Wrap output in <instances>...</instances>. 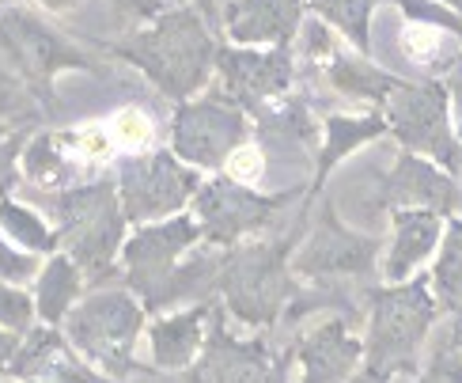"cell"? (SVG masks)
<instances>
[{
	"mask_svg": "<svg viewBox=\"0 0 462 383\" xmlns=\"http://www.w3.org/2000/svg\"><path fill=\"white\" fill-rule=\"evenodd\" d=\"M413 383H462V341L455 338V331L436 346L425 372H420Z\"/></svg>",
	"mask_w": 462,
	"mask_h": 383,
	"instance_id": "obj_25",
	"label": "cell"
},
{
	"mask_svg": "<svg viewBox=\"0 0 462 383\" xmlns=\"http://www.w3.org/2000/svg\"><path fill=\"white\" fill-rule=\"evenodd\" d=\"M246 137V114L227 91L175 114V152L194 167H220Z\"/></svg>",
	"mask_w": 462,
	"mask_h": 383,
	"instance_id": "obj_4",
	"label": "cell"
},
{
	"mask_svg": "<svg viewBox=\"0 0 462 383\" xmlns=\"http://www.w3.org/2000/svg\"><path fill=\"white\" fill-rule=\"evenodd\" d=\"M110 137L118 141V145H125V148H137V152H141V148L152 141V118H148L144 110L129 107V110H122L118 118H114Z\"/></svg>",
	"mask_w": 462,
	"mask_h": 383,
	"instance_id": "obj_27",
	"label": "cell"
},
{
	"mask_svg": "<svg viewBox=\"0 0 462 383\" xmlns=\"http://www.w3.org/2000/svg\"><path fill=\"white\" fill-rule=\"evenodd\" d=\"M383 110H387V126L406 152L458 171L462 145L451 126V95L444 80H432V76L429 80H402Z\"/></svg>",
	"mask_w": 462,
	"mask_h": 383,
	"instance_id": "obj_3",
	"label": "cell"
},
{
	"mask_svg": "<svg viewBox=\"0 0 462 383\" xmlns=\"http://www.w3.org/2000/svg\"><path fill=\"white\" fill-rule=\"evenodd\" d=\"M152 80L171 95H189L208 80V69L217 61V46L194 12H171L156 27L137 34L125 46Z\"/></svg>",
	"mask_w": 462,
	"mask_h": 383,
	"instance_id": "obj_2",
	"label": "cell"
},
{
	"mask_svg": "<svg viewBox=\"0 0 462 383\" xmlns=\"http://www.w3.org/2000/svg\"><path fill=\"white\" fill-rule=\"evenodd\" d=\"M379 255V239L356 236L349 228H341L334 217V209H326L315 236L307 239V247L296 255V270L303 277H349V274H368V266Z\"/></svg>",
	"mask_w": 462,
	"mask_h": 383,
	"instance_id": "obj_11",
	"label": "cell"
},
{
	"mask_svg": "<svg viewBox=\"0 0 462 383\" xmlns=\"http://www.w3.org/2000/svg\"><path fill=\"white\" fill-rule=\"evenodd\" d=\"M8 163H12V148L0 145V182H5V175H8Z\"/></svg>",
	"mask_w": 462,
	"mask_h": 383,
	"instance_id": "obj_34",
	"label": "cell"
},
{
	"mask_svg": "<svg viewBox=\"0 0 462 383\" xmlns=\"http://www.w3.org/2000/svg\"><path fill=\"white\" fill-rule=\"evenodd\" d=\"M224 91L239 107H262L284 95L292 80V53L281 50H220L217 57Z\"/></svg>",
	"mask_w": 462,
	"mask_h": 383,
	"instance_id": "obj_12",
	"label": "cell"
},
{
	"mask_svg": "<svg viewBox=\"0 0 462 383\" xmlns=\"http://www.w3.org/2000/svg\"><path fill=\"white\" fill-rule=\"evenodd\" d=\"M439 5H448V8H455V12H462V0H439Z\"/></svg>",
	"mask_w": 462,
	"mask_h": 383,
	"instance_id": "obj_36",
	"label": "cell"
},
{
	"mask_svg": "<svg viewBox=\"0 0 462 383\" xmlns=\"http://www.w3.org/2000/svg\"><path fill=\"white\" fill-rule=\"evenodd\" d=\"M198 190L194 171L179 167L171 156H148L137 160L122 171V201H125V217L133 220H148V217H163Z\"/></svg>",
	"mask_w": 462,
	"mask_h": 383,
	"instance_id": "obj_10",
	"label": "cell"
},
{
	"mask_svg": "<svg viewBox=\"0 0 462 383\" xmlns=\"http://www.w3.org/2000/svg\"><path fill=\"white\" fill-rule=\"evenodd\" d=\"M448 84V95H451V126H455V137L462 145V57L455 61V69L444 76Z\"/></svg>",
	"mask_w": 462,
	"mask_h": 383,
	"instance_id": "obj_31",
	"label": "cell"
},
{
	"mask_svg": "<svg viewBox=\"0 0 462 383\" xmlns=\"http://www.w3.org/2000/svg\"><path fill=\"white\" fill-rule=\"evenodd\" d=\"M364 357V346L349 334L341 319H330L315 327L300 341V365L303 379L300 383H345Z\"/></svg>",
	"mask_w": 462,
	"mask_h": 383,
	"instance_id": "obj_16",
	"label": "cell"
},
{
	"mask_svg": "<svg viewBox=\"0 0 462 383\" xmlns=\"http://www.w3.org/2000/svg\"><path fill=\"white\" fill-rule=\"evenodd\" d=\"M311 46H319V50H311V53L322 57L330 84H334L337 91H345V95H356V99H368V103L387 107V99L394 95V88L402 84L394 72L375 69L364 53H345V50H337L330 38L322 34V27L311 31Z\"/></svg>",
	"mask_w": 462,
	"mask_h": 383,
	"instance_id": "obj_17",
	"label": "cell"
},
{
	"mask_svg": "<svg viewBox=\"0 0 462 383\" xmlns=\"http://www.w3.org/2000/svg\"><path fill=\"white\" fill-rule=\"evenodd\" d=\"M91 163L80 148V137L76 133H65V137H42L34 141V148L27 152V175L34 182L46 186H61L76 175V167Z\"/></svg>",
	"mask_w": 462,
	"mask_h": 383,
	"instance_id": "obj_20",
	"label": "cell"
},
{
	"mask_svg": "<svg viewBox=\"0 0 462 383\" xmlns=\"http://www.w3.org/2000/svg\"><path fill=\"white\" fill-rule=\"evenodd\" d=\"M19 346H15V338L0 331V369H12V360H15Z\"/></svg>",
	"mask_w": 462,
	"mask_h": 383,
	"instance_id": "obj_32",
	"label": "cell"
},
{
	"mask_svg": "<svg viewBox=\"0 0 462 383\" xmlns=\"http://www.w3.org/2000/svg\"><path fill=\"white\" fill-rule=\"evenodd\" d=\"M439 300L432 277H410L391 289L372 293V327H368V372L372 379H394L417 369V353L425 346Z\"/></svg>",
	"mask_w": 462,
	"mask_h": 383,
	"instance_id": "obj_1",
	"label": "cell"
},
{
	"mask_svg": "<svg viewBox=\"0 0 462 383\" xmlns=\"http://www.w3.org/2000/svg\"><path fill=\"white\" fill-rule=\"evenodd\" d=\"M0 224H5L8 232L19 239V243L34 247V251H50V247H53V236H50L46 228H42V220H38L34 213H27V209L12 205V201L0 205Z\"/></svg>",
	"mask_w": 462,
	"mask_h": 383,
	"instance_id": "obj_26",
	"label": "cell"
},
{
	"mask_svg": "<svg viewBox=\"0 0 462 383\" xmlns=\"http://www.w3.org/2000/svg\"><path fill=\"white\" fill-rule=\"evenodd\" d=\"M122 5L129 12H137V15H152V12H160V0H122Z\"/></svg>",
	"mask_w": 462,
	"mask_h": 383,
	"instance_id": "obj_33",
	"label": "cell"
},
{
	"mask_svg": "<svg viewBox=\"0 0 462 383\" xmlns=\"http://www.w3.org/2000/svg\"><path fill=\"white\" fill-rule=\"evenodd\" d=\"M198 236H201V224L194 217H175L171 224L144 228V232L129 239L125 247L129 281H133V289L148 296V308L167 289V281L175 277V258L186 247H194Z\"/></svg>",
	"mask_w": 462,
	"mask_h": 383,
	"instance_id": "obj_9",
	"label": "cell"
},
{
	"mask_svg": "<svg viewBox=\"0 0 462 383\" xmlns=\"http://www.w3.org/2000/svg\"><path fill=\"white\" fill-rule=\"evenodd\" d=\"M34 274V262L27 255H15L12 247L0 239V277H8V281H27Z\"/></svg>",
	"mask_w": 462,
	"mask_h": 383,
	"instance_id": "obj_30",
	"label": "cell"
},
{
	"mask_svg": "<svg viewBox=\"0 0 462 383\" xmlns=\"http://www.w3.org/2000/svg\"><path fill=\"white\" fill-rule=\"evenodd\" d=\"M432 293L439 308L455 312V327H462V217H451L444 243H439V258L432 266Z\"/></svg>",
	"mask_w": 462,
	"mask_h": 383,
	"instance_id": "obj_22",
	"label": "cell"
},
{
	"mask_svg": "<svg viewBox=\"0 0 462 383\" xmlns=\"http://www.w3.org/2000/svg\"><path fill=\"white\" fill-rule=\"evenodd\" d=\"M31 319V300L23 293H12V289H0V327H27Z\"/></svg>",
	"mask_w": 462,
	"mask_h": 383,
	"instance_id": "obj_29",
	"label": "cell"
},
{
	"mask_svg": "<svg viewBox=\"0 0 462 383\" xmlns=\"http://www.w3.org/2000/svg\"><path fill=\"white\" fill-rule=\"evenodd\" d=\"M281 201L288 198H258L254 190L239 186L236 179H217L198 190V224L201 236L217 239V243H236L239 236L265 228L273 220V213L281 209Z\"/></svg>",
	"mask_w": 462,
	"mask_h": 383,
	"instance_id": "obj_8",
	"label": "cell"
},
{
	"mask_svg": "<svg viewBox=\"0 0 462 383\" xmlns=\"http://www.w3.org/2000/svg\"><path fill=\"white\" fill-rule=\"evenodd\" d=\"M227 179H236L239 186H254L262 179V171H265V160H262V148L254 145H239L236 152L227 156Z\"/></svg>",
	"mask_w": 462,
	"mask_h": 383,
	"instance_id": "obj_28",
	"label": "cell"
},
{
	"mask_svg": "<svg viewBox=\"0 0 462 383\" xmlns=\"http://www.w3.org/2000/svg\"><path fill=\"white\" fill-rule=\"evenodd\" d=\"M76 266L69 258H53L46 266L42 281H38V312H42L46 322H61V315L72 308V296H76Z\"/></svg>",
	"mask_w": 462,
	"mask_h": 383,
	"instance_id": "obj_24",
	"label": "cell"
},
{
	"mask_svg": "<svg viewBox=\"0 0 462 383\" xmlns=\"http://www.w3.org/2000/svg\"><path fill=\"white\" fill-rule=\"evenodd\" d=\"M398 50L406 61L425 69L432 80H444L462 57V34L439 27V23H420V19H406L398 31Z\"/></svg>",
	"mask_w": 462,
	"mask_h": 383,
	"instance_id": "obj_18",
	"label": "cell"
},
{
	"mask_svg": "<svg viewBox=\"0 0 462 383\" xmlns=\"http://www.w3.org/2000/svg\"><path fill=\"white\" fill-rule=\"evenodd\" d=\"M205 315H208V308L198 304V308L160 319L156 327H152V357H156L160 369H186L189 360L198 357L201 338H205Z\"/></svg>",
	"mask_w": 462,
	"mask_h": 383,
	"instance_id": "obj_19",
	"label": "cell"
},
{
	"mask_svg": "<svg viewBox=\"0 0 462 383\" xmlns=\"http://www.w3.org/2000/svg\"><path fill=\"white\" fill-rule=\"evenodd\" d=\"M141 308L133 304V296L122 293H103L91 296L88 304L72 312L69 319V334L91 360H99L103 369H110L114 376L129 372V350L133 338L141 331Z\"/></svg>",
	"mask_w": 462,
	"mask_h": 383,
	"instance_id": "obj_5",
	"label": "cell"
},
{
	"mask_svg": "<svg viewBox=\"0 0 462 383\" xmlns=\"http://www.w3.org/2000/svg\"><path fill=\"white\" fill-rule=\"evenodd\" d=\"M224 296L243 322H269L288 296L284 247H246L220 266Z\"/></svg>",
	"mask_w": 462,
	"mask_h": 383,
	"instance_id": "obj_6",
	"label": "cell"
},
{
	"mask_svg": "<svg viewBox=\"0 0 462 383\" xmlns=\"http://www.w3.org/2000/svg\"><path fill=\"white\" fill-rule=\"evenodd\" d=\"M57 217H61L65 239L72 247L76 262H84L88 270H103L118 243V201H114L110 186H88L76 194L57 201Z\"/></svg>",
	"mask_w": 462,
	"mask_h": 383,
	"instance_id": "obj_7",
	"label": "cell"
},
{
	"mask_svg": "<svg viewBox=\"0 0 462 383\" xmlns=\"http://www.w3.org/2000/svg\"><path fill=\"white\" fill-rule=\"evenodd\" d=\"M326 23H334L356 50L368 53V23H372V8L379 5V0H307ZM391 5V0H387Z\"/></svg>",
	"mask_w": 462,
	"mask_h": 383,
	"instance_id": "obj_23",
	"label": "cell"
},
{
	"mask_svg": "<svg viewBox=\"0 0 462 383\" xmlns=\"http://www.w3.org/2000/svg\"><path fill=\"white\" fill-rule=\"evenodd\" d=\"M387 205L391 209H432L439 217H455L458 182L436 160L417 156V152H402L387 179Z\"/></svg>",
	"mask_w": 462,
	"mask_h": 383,
	"instance_id": "obj_13",
	"label": "cell"
},
{
	"mask_svg": "<svg viewBox=\"0 0 462 383\" xmlns=\"http://www.w3.org/2000/svg\"><path fill=\"white\" fill-rule=\"evenodd\" d=\"M42 5H50V8H69V5H76V0H42Z\"/></svg>",
	"mask_w": 462,
	"mask_h": 383,
	"instance_id": "obj_35",
	"label": "cell"
},
{
	"mask_svg": "<svg viewBox=\"0 0 462 383\" xmlns=\"http://www.w3.org/2000/svg\"><path fill=\"white\" fill-rule=\"evenodd\" d=\"M391 220H394V239L387 262H383V274H387L391 285H402L444 243V217L432 213V209H391Z\"/></svg>",
	"mask_w": 462,
	"mask_h": 383,
	"instance_id": "obj_14",
	"label": "cell"
},
{
	"mask_svg": "<svg viewBox=\"0 0 462 383\" xmlns=\"http://www.w3.org/2000/svg\"><path fill=\"white\" fill-rule=\"evenodd\" d=\"M303 23V0H236L227 12V34L243 46H284Z\"/></svg>",
	"mask_w": 462,
	"mask_h": 383,
	"instance_id": "obj_15",
	"label": "cell"
},
{
	"mask_svg": "<svg viewBox=\"0 0 462 383\" xmlns=\"http://www.w3.org/2000/svg\"><path fill=\"white\" fill-rule=\"evenodd\" d=\"M387 118L379 114H364V118H349V114H334L326 122V145H322V160H319V182L330 175L334 163L341 156H349L353 148H360L364 141H375L379 133H387Z\"/></svg>",
	"mask_w": 462,
	"mask_h": 383,
	"instance_id": "obj_21",
	"label": "cell"
}]
</instances>
